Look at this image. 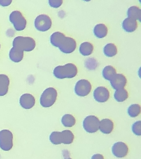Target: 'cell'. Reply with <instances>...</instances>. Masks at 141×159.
<instances>
[{
  "label": "cell",
  "mask_w": 141,
  "mask_h": 159,
  "mask_svg": "<svg viewBox=\"0 0 141 159\" xmlns=\"http://www.w3.org/2000/svg\"><path fill=\"white\" fill-rule=\"evenodd\" d=\"M78 69L76 65L72 63H68L64 66H59L54 68L53 74L58 79L72 78L76 76Z\"/></svg>",
  "instance_id": "6da1fadb"
},
{
  "label": "cell",
  "mask_w": 141,
  "mask_h": 159,
  "mask_svg": "<svg viewBox=\"0 0 141 159\" xmlns=\"http://www.w3.org/2000/svg\"><path fill=\"white\" fill-rule=\"evenodd\" d=\"M36 45L35 41L32 37L18 36L13 42V47L23 51L30 52L34 50Z\"/></svg>",
  "instance_id": "7a4b0ae2"
},
{
  "label": "cell",
  "mask_w": 141,
  "mask_h": 159,
  "mask_svg": "<svg viewBox=\"0 0 141 159\" xmlns=\"http://www.w3.org/2000/svg\"><path fill=\"white\" fill-rule=\"evenodd\" d=\"M74 139V134L71 131L68 130L62 132H53L49 136L50 141L54 145L70 144L73 142Z\"/></svg>",
  "instance_id": "3957f363"
},
{
  "label": "cell",
  "mask_w": 141,
  "mask_h": 159,
  "mask_svg": "<svg viewBox=\"0 0 141 159\" xmlns=\"http://www.w3.org/2000/svg\"><path fill=\"white\" fill-rule=\"evenodd\" d=\"M57 92L55 88H49L46 89L42 94L40 103L42 107H50L55 103L57 97Z\"/></svg>",
  "instance_id": "277c9868"
},
{
  "label": "cell",
  "mask_w": 141,
  "mask_h": 159,
  "mask_svg": "<svg viewBox=\"0 0 141 159\" xmlns=\"http://www.w3.org/2000/svg\"><path fill=\"white\" fill-rule=\"evenodd\" d=\"M9 20L17 31H23L26 27L27 20L20 11H13L10 15Z\"/></svg>",
  "instance_id": "5b68a950"
},
{
  "label": "cell",
  "mask_w": 141,
  "mask_h": 159,
  "mask_svg": "<svg viewBox=\"0 0 141 159\" xmlns=\"http://www.w3.org/2000/svg\"><path fill=\"white\" fill-rule=\"evenodd\" d=\"M13 135L10 130L4 129L0 131V148L5 151L13 148Z\"/></svg>",
  "instance_id": "8992f818"
},
{
  "label": "cell",
  "mask_w": 141,
  "mask_h": 159,
  "mask_svg": "<svg viewBox=\"0 0 141 159\" xmlns=\"http://www.w3.org/2000/svg\"><path fill=\"white\" fill-rule=\"evenodd\" d=\"M51 18L48 15L41 14L38 16L34 20V25L37 30L45 32L49 30L52 26Z\"/></svg>",
  "instance_id": "52a82bcc"
},
{
  "label": "cell",
  "mask_w": 141,
  "mask_h": 159,
  "mask_svg": "<svg viewBox=\"0 0 141 159\" xmlns=\"http://www.w3.org/2000/svg\"><path fill=\"white\" fill-rule=\"evenodd\" d=\"M99 120L95 116H89L85 118L83 122L84 129L89 133H94L99 129Z\"/></svg>",
  "instance_id": "ba28073f"
},
{
  "label": "cell",
  "mask_w": 141,
  "mask_h": 159,
  "mask_svg": "<svg viewBox=\"0 0 141 159\" xmlns=\"http://www.w3.org/2000/svg\"><path fill=\"white\" fill-rule=\"evenodd\" d=\"M91 85L88 80L82 79L77 82L75 92L77 95L80 97H85L88 95L91 92Z\"/></svg>",
  "instance_id": "9c48e42d"
},
{
  "label": "cell",
  "mask_w": 141,
  "mask_h": 159,
  "mask_svg": "<svg viewBox=\"0 0 141 159\" xmlns=\"http://www.w3.org/2000/svg\"><path fill=\"white\" fill-rule=\"evenodd\" d=\"M77 43L73 38L69 37H65L59 49L63 53L68 54L73 53L76 49Z\"/></svg>",
  "instance_id": "30bf717a"
},
{
  "label": "cell",
  "mask_w": 141,
  "mask_h": 159,
  "mask_svg": "<svg viewBox=\"0 0 141 159\" xmlns=\"http://www.w3.org/2000/svg\"><path fill=\"white\" fill-rule=\"evenodd\" d=\"M128 151L129 148L127 145L122 142L115 143L112 148V154L117 157H125L128 154Z\"/></svg>",
  "instance_id": "8fae6325"
},
{
  "label": "cell",
  "mask_w": 141,
  "mask_h": 159,
  "mask_svg": "<svg viewBox=\"0 0 141 159\" xmlns=\"http://www.w3.org/2000/svg\"><path fill=\"white\" fill-rule=\"evenodd\" d=\"M95 100L99 102L103 103L107 101L109 98L110 93L108 89L104 87H99L94 92Z\"/></svg>",
  "instance_id": "7c38bea8"
},
{
  "label": "cell",
  "mask_w": 141,
  "mask_h": 159,
  "mask_svg": "<svg viewBox=\"0 0 141 159\" xmlns=\"http://www.w3.org/2000/svg\"><path fill=\"white\" fill-rule=\"evenodd\" d=\"M111 86L114 89H117L124 88L127 83V80L125 75L122 74H116L110 80Z\"/></svg>",
  "instance_id": "4fadbf2b"
},
{
  "label": "cell",
  "mask_w": 141,
  "mask_h": 159,
  "mask_svg": "<svg viewBox=\"0 0 141 159\" xmlns=\"http://www.w3.org/2000/svg\"><path fill=\"white\" fill-rule=\"evenodd\" d=\"M20 104L22 107L24 109H31L35 105V98L31 94L25 93L21 96L20 99Z\"/></svg>",
  "instance_id": "5bb4252c"
},
{
  "label": "cell",
  "mask_w": 141,
  "mask_h": 159,
  "mask_svg": "<svg viewBox=\"0 0 141 159\" xmlns=\"http://www.w3.org/2000/svg\"><path fill=\"white\" fill-rule=\"evenodd\" d=\"M137 27L138 23L137 20L131 17H127L122 22V29L126 32L131 33L134 32Z\"/></svg>",
  "instance_id": "9a60e30c"
},
{
  "label": "cell",
  "mask_w": 141,
  "mask_h": 159,
  "mask_svg": "<svg viewBox=\"0 0 141 159\" xmlns=\"http://www.w3.org/2000/svg\"><path fill=\"white\" fill-rule=\"evenodd\" d=\"M113 122L109 119H103L100 122L99 129L103 134H111L113 130Z\"/></svg>",
  "instance_id": "2e32d148"
},
{
  "label": "cell",
  "mask_w": 141,
  "mask_h": 159,
  "mask_svg": "<svg viewBox=\"0 0 141 159\" xmlns=\"http://www.w3.org/2000/svg\"><path fill=\"white\" fill-rule=\"evenodd\" d=\"M10 79L6 75L0 74V96H4L8 93Z\"/></svg>",
  "instance_id": "e0dca14e"
},
{
  "label": "cell",
  "mask_w": 141,
  "mask_h": 159,
  "mask_svg": "<svg viewBox=\"0 0 141 159\" xmlns=\"http://www.w3.org/2000/svg\"><path fill=\"white\" fill-rule=\"evenodd\" d=\"M65 34L60 32L53 33L50 37V42L54 47L59 48L65 38Z\"/></svg>",
  "instance_id": "ac0fdd59"
},
{
  "label": "cell",
  "mask_w": 141,
  "mask_h": 159,
  "mask_svg": "<svg viewBox=\"0 0 141 159\" xmlns=\"http://www.w3.org/2000/svg\"><path fill=\"white\" fill-rule=\"evenodd\" d=\"M108 33V29L107 26L104 24L100 23L96 25L94 29V34L97 38H104Z\"/></svg>",
  "instance_id": "d6986e66"
},
{
  "label": "cell",
  "mask_w": 141,
  "mask_h": 159,
  "mask_svg": "<svg viewBox=\"0 0 141 159\" xmlns=\"http://www.w3.org/2000/svg\"><path fill=\"white\" fill-rule=\"evenodd\" d=\"M9 58L15 63H19L23 60L24 57V52L14 47L11 48L9 52Z\"/></svg>",
  "instance_id": "ffe728a7"
},
{
  "label": "cell",
  "mask_w": 141,
  "mask_h": 159,
  "mask_svg": "<svg viewBox=\"0 0 141 159\" xmlns=\"http://www.w3.org/2000/svg\"><path fill=\"white\" fill-rule=\"evenodd\" d=\"M94 51V46L90 42H84L82 43L79 48V52L82 56H89L92 54Z\"/></svg>",
  "instance_id": "44dd1931"
},
{
  "label": "cell",
  "mask_w": 141,
  "mask_h": 159,
  "mask_svg": "<svg viewBox=\"0 0 141 159\" xmlns=\"http://www.w3.org/2000/svg\"><path fill=\"white\" fill-rule=\"evenodd\" d=\"M103 51L104 54L106 57H113L117 54V47L113 43H108L104 47Z\"/></svg>",
  "instance_id": "7402d4cb"
},
{
  "label": "cell",
  "mask_w": 141,
  "mask_h": 159,
  "mask_svg": "<svg viewBox=\"0 0 141 159\" xmlns=\"http://www.w3.org/2000/svg\"><path fill=\"white\" fill-rule=\"evenodd\" d=\"M127 16L128 17H131L136 20H140L141 11L138 6H132L128 8L127 11Z\"/></svg>",
  "instance_id": "603a6c76"
},
{
  "label": "cell",
  "mask_w": 141,
  "mask_h": 159,
  "mask_svg": "<svg viewBox=\"0 0 141 159\" xmlns=\"http://www.w3.org/2000/svg\"><path fill=\"white\" fill-rule=\"evenodd\" d=\"M116 74V69L112 66H106L103 70V77L107 80H111Z\"/></svg>",
  "instance_id": "cb8c5ba5"
},
{
  "label": "cell",
  "mask_w": 141,
  "mask_h": 159,
  "mask_svg": "<svg viewBox=\"0 0 141 159\" xmlns=\"http://www.w3.org/2000/svg\"><path fill=\"white\" fill-rule=\"evenodd\" d=\"M114 98L117 102H123L128 98V92L124 88L117 89L114 94Z\"/></svg>",
  "instance_id": "d4e9b609"
},
{
  "label": "cell",
  "mask_w": 141,
  "mask_h": 159,
  "mask_svg": "<svg viewBox=\"0 0 141 159\" xmlns=\"http://www.w3.org/2000/svg\"><path fill=\"white\" fill-rule=\"evenodd\" d=\"M61 122L64 126L71 127L75 125L76 119L71 114H66L62 118Z\"/></svg>",
  "instance_id": "484cf974"
},
{
  "label": "cell",
  "mask_w": 141,
  "mask_h": 159,
  "mask_svg": "<svg viewBox=\"0 0 141 159\" xmlns=\"http://www.w3.org/2000/svg\"><path fill=\"white\" fill-rule=\"evenodd\" d=\"M141 112L140 106L138 104H133L129 107L127 113L131 117H136L138 116Z\"/></svg>",
  "instance_id": "4316f807"
},
{
  "label": "cell",
  "mask_w": 141,
  "mask_h": 159,
  "mask_svg": "<svg viewBox=\"0 0 141 159\" xmlns=\"http://www.w3.org/2000/svg\"><path fill=\"white\" fill-rule=\"evenodd\" d=\"M132 131L136 135L140 136L141 135V121H138L135 122L132 125Z\"/></svg>",
  "instance_id": "83f0119b"
},
{
  "label": "cell",
  "mask_w": 141,
  "mask_h": 159,
  "mask_svg": "<svg viewBox=\"0 0 141 159\" xmlns=\"http://www.w3.org/2000/svg\"><path fill=\"white\" fill-rule=\"evenodd\" d=\"M49 4L53 8H59L63 4V0H49Z\"/></svg>",
  "instance_id": "f1b7e54d"
},
{
  "label": "cell",
  "mask_w": 141,
  "mask_h": 159,
  "mask_svg": "<svg viewBox=\"0 0 141 159\" xmlns=\"http://www.w3.org/2000/svg\"><path fill=\"white\" fill-rule=\"evenodd\" d=\"M13 0H0V6L2 7H8L12 3Z\"/></svg>",
  "instance_id": "f546056e"
},
{
  "label": "cell",
  "mask_w": 141,
  "mask_h": 159,
  "mask_svg": "<svg viewBox=\"0 0 141 159\" xmlns=\"http://www.w3.org/2000/svg\"><path fill=\"white\" fill-rule=\"evenodd\" d=\"M83 1H86V2H89V1H91V0H83Z\"/></svg>",
  "instance_id": "4dcf8cb0"
},
{
  "label": "cell",
  "mask_w": 141,
  "mask_h": 159,
  "mask_svg": "<svg viewBox=\"0 0 141 159\" xmlns=\"http://www.w3.org/2000/svg\"><path fill=\"white\" fill-rule=\"evenodd\" d=\"M0 49H1V44H0Z\"/></svg>",
  "instance_id": "1f68e13d"
}]
</instances>
